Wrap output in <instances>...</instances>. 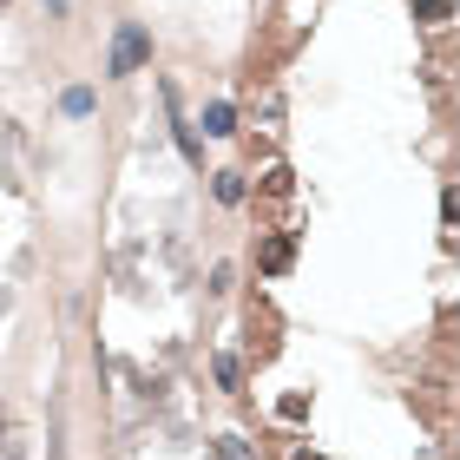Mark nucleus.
I'll return each mask as SVG.
<instances>
[{
    "label": "nucleus",
    "instance_id": "f257e3e1",
    "mask_svg": "<svg viewBox=\"0 0 460 460\" xmlns=\"http://www.w3.org/2000/svg\"><path fill=\"white\" fill-rule=\"evenodd\" d=\"M145 59H152V33L125 20V27L112 33V59H106V73H112V79H125V73H138Z\"/></svg>",
    "mask_w": 460,
    "mask_h": 460
},
{
    "label": "nucleus",
    "instance_id": "f03ea898",
    "mask_svg": "<svg viewBox=\"0 0 460 460\" xmlns=\"http://www.w3.org/2000/svg\"><path fill=\"white\" fill-rule=\"evenodd\" d=\"M257 191H263L270 204H289V198H296V172H289V164H270V172H263V184H257Z\"/></svg>",
    "mask_w": 460,
    "mask_h": 460
},
{
    "label": "nucleus",
    "instance_id": "7ed1b4c3",
    "mask_svg": "<svg viewBox=\"0 0 460 460\" xmlns=\"http://www.w3.org/2000/svg\"><path fill=\"white\" fill-rule=\"evenodd\" d=\"M164 112H172V132H178V145H184V158H198V132L184 125V106H178V86L164 79Z\"/></svg>",
    "mask_w": 460,
    "mask_h": 460
},
{
    "label": "nucleus",
    "instance_id": "20e7f679",
    "mask_svg": "<svg viewBox=\"0 0 460 460\" xmlns=\"http://www.w3.org/2000/svg\"><path fill=\"white\" fill-rule=\"evenodd\" d=\"M289 257H296V243H289V237H270V243H263V270H270V277H283Z\"/></svg>",
    "mask_w": 460,
    "mask_h": 460
},
{
    "label": "nucleus",
    "instance_id": "39448f33",
    "mask_svg": "<svg viewBox=\"0 0 460 460\" xmlns=\"http://www.w3.org/2000/svg\"><path fill=\"white\" fill-rule=\"evenodd\" d=\"M204 132H211V138H230V132H237V112H230L224 99H217V106H204Z\"/></svg>",
    "mask_w": 460,
    "mask_h": 460
},
{
    "label": "nucleus",
    "instance_id": "423d86ee",
    "mask_svg": "<svg viewBox=\"0 0 460 460\" xmlns=\"http://www.w3.org/2000/svg\"><path fill=\"white\" fill-rule=\"evenodd\" d=\"M211 191H217V204H243V198H250V184H243V172H217Z\"/></svg>",
    "mask_w": 460,
    "mask_h": 460
},
{
    "label": "nucleus",
    "instance_id": "0eeeda50",
    "mask_svg": "<svg viewBox=\"0 0 460 460\" xmlns=\"http://www.w3.org/2000/svg\"><path fill=\"white\" fill-rule=\"evenodd\" d=\"M257 112H263V132H283V93H277V86L263 93V106H257Z\"/></svg>",
    "mask_w": 460,
    "mask_h": 460
},
{
    "label": "nucleus",
    "instance_id": "6e6552de",
    "mask_svg": "<svg viewBox=\"0 0 460 460\" xmlns=\"http://www.w3.org/2000/svg\"><path fill=\"white\" fill-rule=\"evenodd\" d=\"M217 460H257V454H250L243 434H217Z\"/></svg>",
    "mask_w": 460,
    "mask_h": 460
},
{
    "label": "nucleus",
    "instance_id": "1a4fd4ad",
    "mask_svg": "<svg viewBox=\"0 0 460 460\" xmlns=\"http://www.w3.org/2000/svg\"><path fill=\"white\" fill-rule=\"evenodd\" d=\"M217 382H224L230 394L243 388V362H237V355H217Z\"/></svg>",
    "mask_w": 460,
    "mask_h": 460
},
{
    "label": "nucleus",
    "instance_id": "9d476101",
    "mask_svg": "<svg viewBox=\"0 0 460 460\" xmlns=\"http://www.w3.org/2000/svg\"><path fill=\"white\" fill-rule=\"evenodd\" d=\"M447 13H454V0H421V20H428V27H447Z\"/></svg>",
    "mask_w": 460,
    "mask_h": 460
},
{
    "label": "nucleus",
    "instance_id": "9b49d317",
    "mask_svg": "<svg viewBox=\"0 0 460 460\" xmlns=\"http://www.w3.org/2000/svg\"><path fill=\"white\" fill-rule=\"evenodd\" d=\"M59 106H66V112H73V119H86V112H93V93H86V86H73V93H66V99H59Z\"/></svg>",
    "mask_w": 460,
    "mask_h": 460
},
{
    "label": "nucleus",
    "instance_id": "f8f14e48",
    "mask_svg": "<svg viewBox=\"0 0 460 460\" xmlns=\"http://www.w3.org/2000/svg\"><path fill=\"white\" fill-rule=\"evenodd\" d=\"M296 460H323V454H296Z\"/></svg>",
    "mask_w": 460,
    "mask_h": 460
}]
</instances>
